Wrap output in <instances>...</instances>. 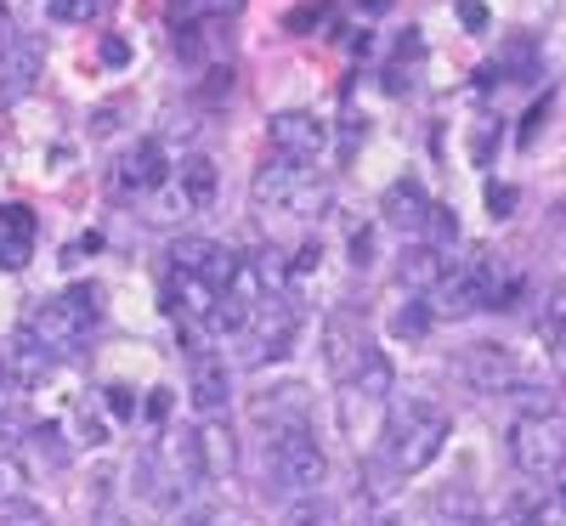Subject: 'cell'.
I'll use <instances>...</instances> for the list:
<instances>
[{
	"label": "cell",
	"mask_w": 566,
	"mask_h": 526,
	"mask_svg": "<svg viewBox=\"0 0 566 526\" xmlns=\"http://www.w3.org/2000/svg\"><path fill=\"white\" fill-rule=\"evenodd\" d=\"M448 436H453V419L442 402H431V397L391 402L380 419V436H374V453H368V493H391L408 475L431 470L442 459Z\"/></svg>",
	"instance_id": "obj_1"
},
{
	"label": "cell",
	"mask_w": 566,
	"mask_h": 526,
	"mask_svg": "<svg viewBox=\"0 0 566 526\" xmlns=\"http://www.w3.org/2000/svg\"><path fill=\"white\" fill-rule=\"evenodd\" d=\"M103 323V290L97 283H74V290L52 295V301H40L29 317H23V340L45 357V362H57V357H74L91 334H97Z\"/></svg>",
	"instance_id": "obj_2"
},
{
	"label": "cell",
	"mask_w": 566,
	"mask_h": 526,
	"mask_svg": "<svg viewBox=\"0 0 566 526\" xmlns=\"http://www.w3.org/2000/svg\"><path fill=\"white\" fill-rule=\"evenodd\" d=\"M323 475H328V453H323L312 424L266 430V493L277 504H295V498L323 493Z\"/></svg>",
	"instance_id": "obj_3"
},
{
	"label": "cell",
	"mask_w": 566,
	"mask_h": 526,
	"mask_svg": "<svg viewBox=\"0 0 566 526\" xmlns=\"http://www.w3.org/2000/svg\"><path fill=\"white\" fill-rule=\"evenodd\" d=\"M250 204L261 215H295V221H317L328 210V181L295 159H266L250 181Z\"/></svg>",
	"instance_id": "obj_4"
},
{
	"label": "cell",
	"mask_w": 566,
	"mask_h": 526,
	"mask_svg": "<svg viewBox=\"0 0 566 526\" xmlns=\"http://www.w3.org/2000/svg\"><path fill=\"white\" fill-rule=\"evenodd\" d=\"M510 459L522 475H538V482H555L566 475V402H544L533 413H522L510 424Z\"/></svg>",
	"instance_id": "obj_5"
},
{
	"label": "cell",
	"mask_w": 566,
	"mask_h": 526,
	"mask_svg": "<svg viewBox=\"0 0 566 526\" xmlns=\"http://www.w3.org/2000/svg\"><path fill=\"white\" fill-rule=\"evenodd\" d=\"M301 295L295 290H272L266 295V306L250 317V328L239 334V357H244V368H266V362H283L295 351V340H301Z\"/></svg>",
	"instance_id": "obj_6"
},
{
	"label": "cell",
	"mask_w": 566,
	"mask_h": 526,
	"mask_svg": "<svg viewBox=\"0 0 566 526\" xmlns=\"http://www.w3.org/2000/svg\"><path fill=\"white\" fill-rule=\"evenodd\" d=\"M453 368H459V379H470V391H482V397H522V391H533L522 357H515L510 346H493V340L470 346Z\"/></svg>",
	"instance_id": "obj_7"
},
{
	"label": "cell",
	"mask_w": 566,
	"mask_h": 526,
	"mask_svg": "<svg viewBox=\"0 0 566 526\" xmlns=\"http://www.w3.org/2000/svg\"><path fill=\"white\" fill-rule=\"evenodd\" d=\"M368 351H374V340H368L363 306H335V312L323 317V362H328V374H335V379H346Z\"/></svg>",
	"instance_id": "obj_8"
},
{
	"label": "cell",
	"mask_w": 566,
	"mask_h": 526,
	"mask_svg": "<svg viewBox=\"0 0 566 526\" xmlns=\"http://www.w3.org/2000/svg\"><path fill=\"white\" fill-rule=\"evenodd\" d=\"M266 141H272V154L277 159H295V165H312L323 148H328V125L306 108H283L266 119Z\"/></svg>",
	"instance_id": "obj_9"
},
{
	"label": "cell",
	"mask_w": 566,
	"mask_h": 526,
	"mask_svg": "<svg viewBox=\"0 0 566 526\" xmlns=\"http://www.w3.org/2000/svg\"><path fill=\"white\" fill-rule=\"evenodd\" d=\"M170 176H176V165H170V148L159 136H142L136 148H125L119 165H114V187H119V193H142V199L159 193Z\"/></svg>",
	"instance_id": "obj_10"
},
{
	"label": "cell",
	"mask_w": 566,
	"mask_h": 526,
	"mask_svg": "<svg viewBox=\"0 0 566 526\" xmlns=\"http://www.w3.org/2000/svg\"><path fill=\"white\" fill-rule=\"evenodd\" d=\"M391 386H397V368H391V357L374 346L346 379H340V413H346V424L357 419V408H380V402H391Z\"/></svg>",
	"instance_id": "obj_11"
},
{
	"label": "cell",
	"mask_w": 566,
	"mask_h": 526,
	"mask_svg": "<svg viewBox=\"0 0 566 526\" xmlns=\"http://www.w3.org/2000/svg\"><path fill=\"white\" fill-rule=\"evenodd\" d=\"M232 397V374H227V357L205 351V346H187V402H193V413L216 419Z\"/></svg>",
	"instance_id": "obj_12"
},
{
	"label": "cell",
	"mask_w": 566,
	"mask_h": 526,
	"mask_svg": "<svg viewBox=\"0 0 566 526\" xmlns=\"http://www.w3.org/2000/svg\"><path fill=\"white\" fill-rule=\"evenodd\" d=\"M250 419L261 430H290V424H312V391L301 379H283L272 391H255L250 397Z\"/></svg>",
	"instance_id": "obj_13"
},
{
	"label": "cell",
	"mask_w": 566,
	"mask_h": 526,
	"mask_svg": "<svg viewBox=\"0 0 566 526\" xmlns=\"http://www.w3.org/2000/svg\"><path fill=\"white\" fill-rule=\"evenodd\" d=\"M380 210H386V221H391V227H397L402 238H424V232H431V215H437V204L424 199L419 176H397V181L386 187Z\"/></svg>",
	"instance_id": "obj_14"
},
{
	"label": "cell",
	"mask_w": 566,
	"mask_h": 526,
	"mask_svg": "<svg viewBox=\"0 0 566 526\" xmlns=\"http://www.w3.org/2000/svg\"><path fill=\"white\" fill-rule=\"evenodd\" d=\"M45 69V52H40V40H7V52H0V97H29L34 80Z\"/></svg>",
	"instance_id": "obj_15"
},
{
	"label": "cell",
	"mask_w": 566,
	"mask_h": 526,
	"mask_svg": "<svg viewBox=\"0 0 566 526\" xmlns=\"http://www.w3.org/2000/svg\"><path fill=\"white\" fill-rule=\"evenodd\" d=\"M34 255V215L23 204H0V266L23 272Z\"/></svg>",
	"instance_id": "obj_16"
},
{
	"label": "cell",
	"mask_w": 566,
	"mask_h": 526,
	"mask_svg": "<svg viewBox=\"0 0 566 526\" xmlns=\"http://www.w3.org/2000/svg\"><path fill=\"white\" fill-rule=\"evenodd\" d=\"M170 187L181 193V204H187V210L199 215V210H210V204H216V165H210L205 154H187V159L176 165Z\"/></svg>",
	"instance_id": "obj_17"
},
{
	"label": "cell",
	"mask_w": 566,
	"mask_h": 526,
	"mask_svg": "<svg viewBox=\"0 0 566 526\" xmlns=\"http://www.w3.org/2000/svg\"><path fill=\"white\" fill-rule=\"evenodd\" d=\"M482 80H533V40H510L504 52L482 69Z\"/></svg>",
	"instance_id": "obj_18"
},
{
	"label": "cell",
	"mask_w": 566,
	"mask_h": 526,
	"mask_svg": "<svg viewBox=\"0 0 566 526\" xmlns=\"http://www.w3.org/2000/svg\"><path fill=\"white\" fill-rule=\"evenodd\" d=\"M199 453H205V475H210V482H221V475L232 470V442L221 436V424H199Z\"/></svg>",
	"instance_id": "obj_19"
},
{
	"label": "cell",
	"mask_w": 566,
	"mask_h": 526,
	"mask_svg": "<svg viewBox=\"0 0 566 526\" xmlns=\"http://www.w3.org/2000/svg\"><path fill=\"white\" fill-rule=\"evenodd\" d=\"M29 464L18 453H0V509H12V504H29Z\"/></svg>",
	"instance_id": "obj_20"
},
{
	"label": "cell",
	"mask_w": 566,
	"mask_h": 526,
	"mask_svg": "<svg viewBox=\"0 0 566 526\" xmlns=\"http://www.w3.org/2000/svg\"><path fill=\"white\" fill-rule=\"evenodd\" d=\"M244 12V0H176V18L181 23H227V18H239Z\"/></svg>",
	"instance_id": "obj_21"
},
{
	"label": "cell",
	"mask_w": 566,
	"mask_h": 526,
	"mask_svg": "<svg viewBox=\"0 0 566 526\" xmlns=\"http://www.w3.org/2000/svg\"><path fill=\"white\" fill-rule=\"evenodd\" d=\"M431 323H437L431 301H424V295H413L408 306H397V317H391V334H397V340H419V334L431 328Z\"/></svg>",
	"instance_id": "obj_22"
},
{
	"label": "cell",
	"mask_w": 566,
	"mask_h": 526,
	"mask_svg": "<svg viewBox=\"0 0 566 526\" xmlns=\"http://www.w3.org/2000/svg\"><path fill=\"white\" fill-rule=\"evenodd\" d=\"M290 509V526H340V509L328 504L323 493H312V498H295V504H283Z\"/></svg>",
	"instance_id": "obj_23"
},
{
	"label": "cell",
	"mask_w": 566,
	"mask_h": 526,
	"mask_svg": "<svg viewBox=\"0 0 566 526\" xmlns=\"http://www.w3.org/2000/svg\"><path fill=\"white\" fill-rule=\"evenodd\" d=\"M108 7V0H45V18L52 23H91Z\"/></svg>",
	"instance_id": "obj_24"
},
{
	"label": "cell",
	"mask_w": 566,
	"mask_h": 526,
	"mask_svg": "<svg viewBox=\"0 0 566 526\" xmlns=\"http://www.w3.org/2000/svg\"><path fill=\"white\" fill-rule=\"evenodd\" d=\"M510 526H566V509L560 504H522L510 515Z\"/></svg>",
	"instance_id": "obj_25"
},
{
	"label": "cell",
	"mask_w": 566,
	"mask_h": 526,
	"mask_svg": "<svg viewBox=\"0 0 566 526\" xmlns=\"http://www.w3.org/2000/svg\"><path fill=\"white\" fill-rule=\"evenodd\" d=\"M515 199H522V193H515L510 181H488V215L493 221H510L515 215Z\"/></svg>",
	"instance_id": "obj_26"
},
{
	"label": "cell",
	"mask_w": 566,
	"mask_h": 526,
	"mask_svg": "<svg viewBox=\"0 0 566 526\" xmlns=\"http://www.w3.org/2000/svg\"><path fill=\"white\" fill-rule=\"evenodd\" d=\"M0 526H57V520L40 504H12V509H0Z\"/></svg>",
	"instance_id": "obj_27"
},
{
	"label": "cell",
	"mask_w": 566,
	"mask_h": 526,
	"mask_svg": "<svg viewBox=\"0 0 566 526\" xmlns=\"http://www.w3.org/2000/svg\"><path fill=\"white\" fill-rule=\"evenodd\" d=\"M544 119H549V97L527 108V119H522V148H533V141H538V130H544Z\"/></svg>",
	"instance_id": "obj_28"
},
{
	"label": "cell",
	"mask_w": 566,
	"mask_h": 526,
	"mask_svg": "<svg viewBox=\"0 0 566 526\" xmlns=\"http://www.w3.org/2000/svg\"><path fill=\"white\" fill-rule=\"evenodd\" d=\"M352 266H374V227L352 232Z\"/></svg>",
	"instance_id": "obj_29"
},
{
	"label": "cell",
	"mask_w": 566,
	"mask_h": 526,
	"mask_svg": "<svg viewBox=\"0 0 566 526\" xmlns=\"http://www.w3.org/2000/svg\"><path fill=\"white\" fill-rule=\"evenodd\" d=\"M459 18H464L470 34H482V29H488V7H482V0H459Z\"/></svg>",
	"instance_id": "obj_30"
},
{
	"label": "cell",
	"mask_w": 566,
	"mask_h": 526,
	"mask_svg": "<svg viewBox=\"0 0 566 526\" xmlns=\"http://www.w3.org/2000/svg\"><path fill=\"white\" fill-rule=\"evenodd\" d=\"M103 63H114V69L125 63V40H103Z\"/></svg>",
	"instance_id": "obj_31"
},
{
	"label": "cell",
	"mask_w": 566,
	"mask_h": 526,
	"mask_svg": "<svg viewBox=\"0 0 566 526\" xmlns=\"http://www.w3.org/2000/svg\"><path fill=\"white\" fill-rule=\"evenodd\" d=\"M555 357H560V362H566V317H560V323H555Z\"/></svg>",
	"instance_id": "obj_32"
},
{
	"label": "cell",
	"mask_w": 566,
	"mask_h": 526,
	"mask_svg": "<svg viewBox=\"0 0 566 526\" xmlns=\"http://www.w3.org/2000/svg\"><path fill=\"white\" fill-rule=\"evenodd\" d=\"M12 29V0H0V34Z\"/></svg>",
	"instance_id": "obj_33"
},
{
	"label": "cell",
	"mask_w": 566,
	"mask_h": 526,
	"mask_svg": "<svg viewBox=\"0 0 566 526\" xmlns=\"http://www.w3.org/2000/svg\"><path fill=\"white\" fill-rule=\"evenodd\" d=\"M363 526H402V520H397V515H368Z\"/></svg>",
	"instance_id": "obj_34"
},
{
	"label": "cell",
	"mask_w": 566,
	"mask_h": 526,
	"mask_svg": "<svg viewBox=\"0 0 566 526\" xmlns=\"http://www.w3.org/2000/svg\"><path fill=\"white\" fill-rule=\"evenodd\" d=\"M187 526H221V520H187Z\"/></svg>",
	"instance_id": "obj_35"
},
{
	"label": "cell",
	"mask_w": 566,
	"mask_h": 526,
	"mask_svg": "<svg viewBox=\"0 0 566 526\" xmlns=\"http://www.w3.org/2000/svg\"><path fill=\"white\" fill-rule=\"evenodd\" d=\"M560 504H566V475H560Z\"/></svg>",
	"instance_id": "obj_36"
},
{
	"label": "cell",
	"mask_w": 566,
	"mask_h": 526,
	"mask_svg": "<svg viewBox=\"0 0 566 526\" xmlns=\"http://www.w3.org/2000/svg\"><path fill=\"white\" fill-rule=\"evenodd\" d=\"M464 526H482V520H464Z\"/></svg>",
	"instance_id": "obj_37"
}]
</instances>
